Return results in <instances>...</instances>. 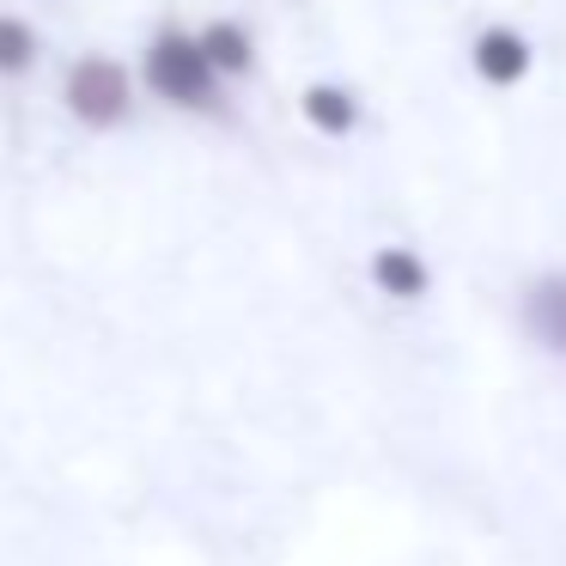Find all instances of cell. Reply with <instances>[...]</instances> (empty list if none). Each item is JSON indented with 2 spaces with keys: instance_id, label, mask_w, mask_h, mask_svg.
Returning a JSON list of instances; mask_svg holds the SVG:
<instances>
[{
  "instance_id": "cell-1",
  "label": "cell",
  "mask_w": 566,
  "mask_h": 566,
  "mask_svg": "<svg viewBox=\"0 0 566 566\" xmlns=\"http://www.w3.org/2000/svg\"><path fill=\"white\" fill-rule=\"evenodd\" d=\"M135 74H140V92L159 98L165 111H184V116H220L226 111V80L213 74L208 50H201V31L177 25V19H165L147 38Z\"/></svg>"
},
{
  "instance_id": "cell-2",
  "label": "cell",
  "mask_w": 566,
  "mask_h": 566,
  "mask_svg": "<svg viewBox=\"0 0 566 566\" xmlns=\"http://www.w3.org/2000/svg\"><path fill=\"white\" fill-rule=\"evenodd\" d=\"M135 104H140V74H128L123 55L86 50L67 62V74H62L67 123L92 128V135H116V128L135 123Z\"/></svg>"
},
{
  "instance_id": "cell-3",
  "label": "cell",
  "mask_w": 566,
  "mask_h": 566,
  "mask_svg": "<svg viewBox=\"0 0 566 566\" xmlns=\"http://www.w3.org/2000/svg\"><path fill=\"white\" fill-rule=\"evenodd\" d=\"M517 335L536 347L542 359L566 366V269H536L524 286H517Z\"/></svg>"
},
{
  "instance_id": "cell-4",
  "label": "cell",
  "mask_w": 566,
  "mask_h": 566,
  "mask_svg": "<svg viewBox=\"0 0 566 566\" xmlns=\"http://www.w3.org/2000/svg\"><path fill=\"white\" fill-rule=\"evenodd\" d=\"M530 67H536V50H530V38L517 25H481L475 38H469V74L488 92L524 86Z\"/></svg>"
},
{
  "instance_id": "cell-5",
  "label": "cell",
  "mask_w": 566,
  "mask_h": 566,
  "mask_svg": "<svg viewBox=\"0 0 566 566\" xmlns=\"http://www.w3.org/2000/svg\"><path fill=\"white\" fill-rule=\"evenodd\" d=\"M366 281L378 286L390 305H420L432 293V269L415 244H378L366 256Z\"/></svg>"
},
{
  "instance_id": "cell-6",
  "label": "cell",
  "mask_w": 566,
  "mask_h": 566,
  "mask_svg": "<svg viewBox=\"0 0 566 566\" xmlns=\"http://www.w3.org/2000/svg\"><path fill=\"white\" fill-rule=\"evenodd\" d=\"M201 31V50H208V62H213V74L226 80V86H238V80H250L256 74V31L244 25V19H232V13H220V19H208V25H196Z\"/></svg>"
},
{
  "instance_id": "cell-7",
  "label": "cell",
  "mask_w": 566,
  "mask_h": 566,
  "mask_svg": "<svg viewBox=\"0 0 566 566\" xmlns=\"http://www.w3.org/2000/svg\"><path fill=\"white\" fill-rule=\"evenodd\" d=\"M298 116H305L323 140H347L366 111H359V98L347 86H335V80H311V86L298 92Z\"/></svg>"
},
{
  "instance_id": "cell-8",
  "label": "cell",
  "mask_w": 566,
  "mask_h": 566,
  "mask_svg": "<svg viewBox=\"0 0 566 566\" xmlns=\"http://www.w3.org/2000/svg\"><path fill=\"white\" fill-rule=\"evenodd\" d=\"M43 62V31L25 13L0 7V80H25Z\"/></svg>"
}]
</instances>
